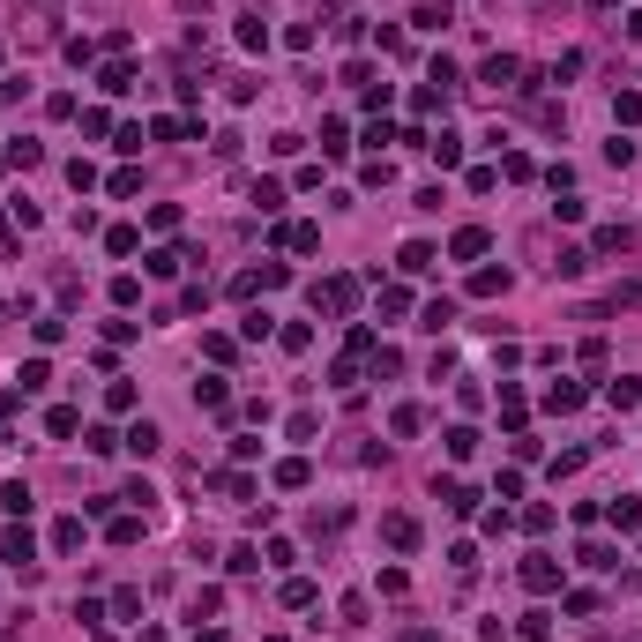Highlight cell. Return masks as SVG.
Instances as JSON below:
<instances>
[{"instance_id": "6da1fadb", "label": "cell", "mask_w": 642, "mask_h": 642, "mask_svg": "<svg viewBox=\"0 0 642 642\" xmlns=\"http://www.w3.org/2000/svg\"><path fill=\"white\" fill-rule=\"evenodd\" d=\"M306 299H314V314H337V321H351V314H359V277H321Z\"/></svg>"}, {"instance_id": "7a4b0ae2", "label": "cell", "mask_w": 642, "mask_h": 642, "mask_svg": "<svg viewBox=\"0 0 642 642\" xmlns=\"http://www.w3.org/2000/svg\"><path fill=\"white\" fill-rule=\"evenodd\" d=\"M0 561H8V568H30V561H38V538H30L23 523H15V530H0Z\"/></svg>"}, {"instance_id": "3957f363", "label": "cell", "mask_w": 642, "mask_h": 642, "mask_svg": "<svg viewBox=\"0 0 642 642\" xmlns=\"http://www.w3.org/2000/svg\"><path fill=\"white\" fill-rule=\"evenodd\" d=\"M523 590H538V597H546V590H561V561L530 553V561H523Z\"/></svg>"}, {"instance_id": "277c9868", "label": "cell", "mask_w": 642, "mask_h": 642, "mask_svg": "<svg viewBox=\"0 0 642 642\" xmlns=\"http://www.w3.org/2000/svg\"><path fill=\"white\" fill-rule=\"evenodd\" d=\"M486 246H493V239H486V224H463V232L448 239V254H455V262H479Z\"/></svg>"}, {"instance_id": "5b68a950", "label": "cell", "mask_w": 642, "mask_h": 642, "mask_svg": "<svg viewBox=\"0 0 642 642\" xmlns=\"http://www.w3.org/2000/svg\"><path fill=\"white\" fill-rule=\"evenodd\" d=\"M515 75H523V60H508V53H493L486 68H479V82H486V90H508Z\"/></svg>"}, {"instance_id": "8992f818", "label": "cell", "mask_w": 642, "mask_h": 642, "mask_svg": "<svg viewBox=\"0 0 642 642\" xmlns=\"http://www.w3.org/2000/svg\"><path fill=\"white\" fill-rule=\"evenodd\" d=\"M426 157L441 164V172H455V164H463V135H426Z\"/></svg>"}, {"instance_id": "52a82bcc", "label": "cell", "mask_w": 642, "mask_h": 642, "mask_svg": "<svg viewBox=\"0 0 642 642\" xmlns=\"http://www.w3.org/2000/svg\"><path fill=\"white\" fill-rule=\"evenodd\" d=\"M195 404L210 411V419H224V411H232V388H224V381L210 374V381H195Z\"/></svg>"}, {"instance_id": "ba28073f", "label": "cell", "mask_w": 642, "mask_h": 642, "mask_svg": "<svg viewBox=\"0 0 642 642\" xmlns=\"http://www.w3.org/2000/svg\"><path fill=\"white\" fill-rule=\"evenodd\" d=\"M120 448H135V455H157V448H164V433H157L150 419H135L128 433H120Z\"/></svg>"}, {"instance_id": "9c48e42d", "label": "cell", "mask_w": 642, "mask_h": 642, "mask_svg": "<svg viewBox=\"0 0 642 642\" xmlns=\"http://www.w3.org/2000/svg\"><path fill=\"white\" fill-rule=\"evenodd\" d=\"M605 404H613V411H635V404H642V381H635V374H613V381H605Z\"/></svg>"}, {"instance_id": "30bf717a", "label": "cell", "mask_w": 642, "mask_h": 642, "mask_svg": "<svg viewBox=\"0 0 642 642\" xmlns=\"http://www.w3.org/2000/svg\"><path fill=\"white\" fill-rule=\"evenodd\" d=\"M433 262H441V254H433V246H426V239H411V246H404V254H396V269H404V277H426V269H433Z\"/></svg>"}, {"instance_id": "8fae6325", "label": "cell", "mask_w": 642, "mask_h": 642, "mask_svg": "<svg viewBox=\"0 0 642 642\" xmlns=\"http://www.w3.org/2000/svg\"><path fill=\"white\" fill-rule=\"evenodd\" d=\"M628 246H635V232H628V224H605V232L590 239V254H628Z\"/></svg>"}, {"instance_id": "7c38bea8", "label": "cell", "mask_w": 642, "mask_h": 642, "mask_svg": "<svg viewBox=\"0 0 642 642\" xmlns=\"http://www.w3.org/2000/svg\"><path fill=\"white\" fill-rule=\"evenodd\" d=\"M97 90H105V97H128V90H135V68H128V60H113V68L97 75Z\"/></svg>"}, {"instance_id": "4fadbf2b", "label": "cell", "mask_w": 642, "mask_h": 642, "mask_svg": "<svg viewBox=\"0 0 642 642\" xmlns=\"http://www.w3.org/2000/svg\"><path fill=\"white\" fill-rule=\"evenodd\" d=\"M381 538H388L396 553H411V546H419V523H411V515H388V523H381Z\"/></svg>"}, {"instance_id": "5bb4252c", "label": "cell", "mask_w": 642, "mask_h": 642, "mask_svg": "<svg viewBox=\"0 0 642 642\" xmlns=\"http://www.w3.org/2000/svg\"><path fill=\"white\" fill-rule=\"evenodd\" d=\"M546 411H583V381H553L546 388Z\"/></svg>"}, {"instance_id": "9a60e30c", "label": "cell", "mask_w": 642, "mask_h": 642, "mask_svg": "<svg viewBox=\"0 0 642 642\" xmlns=\"http://www.w3.org/2000/svg\"><path fill=\"white\" fill-rule=\"evenodd\" d=\"M523 419H530V404H523V388H501V426H508V433H523Z\"/></svg>"}, {"instance_id": "2e32d148", "label": "cell", "mask_w": 642, "mask_h": 642, "mask_svg": "<svg viewBox=\"0 0 642 642\" xmlns=\"http://www.w3.org/2000/svg\"><path fill=\"white\" fill-rule=\"evenodd\" d=\"M75 426H82V411H75V404H53V411H46V433H53V441H68Z\"/></svg>"}, {"instance_id": "e0dca14e", "label": "cell", "mask_w": 642, "mask_h": 642, "mask_svg": "<svg viewBox=\"0 0 642 642\" xmlns=\"http://www.w3.org/2000/svg\"><path fill=\"white\" fill-rule=\"evenodd\" d=\"M53 553H82V515H60L53 523Z\"/></svg>"}, {"instance_id": "ac0fdd59", "label": "cell", "mask_w": 642, "mask_h": 642, "mask_svg": "<svg viewBox=\"0 0 642 642\" xmlns=\"http://www.w3.org/2000/svg\"><path fill=\"white\" fill-rule=\"evenodd\" d=\"M508 292V269H479V277H471V299H501Z\"/></svg>"}, {"instance_id": "d6986e66", "label": "cell", "mask_w": 642, "mask_h": 642, "mask_svg": "<svg viewBox=\"0 0 642 642\" xmlns=\"http://www.w3.org/2000/svg\"><path fill=\"white\" fill-rule=\"evenodd\" d=\"M284 246H292V254H314V246H321V224H284Z\"/></svg>"}, {"instance_id": "ffe728a7", "label": "cell", "mask_w": 642, "mask_h": 642, "mask_svg": "<svg viewBox=\"0 0 642 642\" xmlns=\"http://www.w3.org/2000/svg\"><path fill=\"white\" fill-rule=\"evenodd\" d=\"M217 493L224 501H254V479H246V471H217Z\"/></svg>"}, {"instance_id": "44dd1931", "label": "cell", "mask_w": 642, "mask_h": 642, "mask_svg": "<svg viewBox=\"0 0 642 642\" xmlns=\"http://www.w3.org/2000/svg\"><path fill=\"white\" fill-rule=\"evenodd\" d=\"M306 479H314V471H306V455H284V463H277V486H284V493H299Z\"/></svg>"}, {"instance_id": "7402d4cb", "label": "cell", "mask_w": 642, "mask_h": 642, "mask_svg": "<svg viewBox=\"0 0 642 642\" xmlns=\"http://www.w3.org/2000/svg\"><path fill=\"white\" fill-rule=\"evenodd\" d=\"M0 508L23 523V515H30V486H23V479H8V486H0Z\"/></svg>"}, {"instance_id": "603a6c76", "label": "cell", "mask_w": 642, "mask_h": 642, "mask_svg": "<svg viewBox=\"0 0 642 642\" xmlns=\"http://www.w3.org/2000/svg\"><path fill=\"white\" fill-rule=\"evenodd\" d=\"M179 262H188L179 246H157V254H142V269H150V277H179Z\"/></svg>"}, {"instance_id": "cb8c5ba5", "label": "cell", "mask_w": 642, "mask_h": 642, "mask_svg": "<svg viewBox=\"0 0 642 642\" xmlns=\"http://www.w3.org/2000/svg\"><path fill=\"white\" fill-rule=\"evenodd\" d=\"M150 135L157 142H179V135H202V120H172V113H164V120H150Z\"/></svg>"}, {"instance_id": "d4e9b609", "label": "cell", "mask_w": 642, "mask_h": 642, "mask_svg": "<svg viewBox=\"0 0 642 642\" xmlns=\"http://www.w3.org/2000/svg\"><path fill=\"white\" fill-rule=\"evenodd\" d=\"M441 501H448L455 515H479V493H471L463 479H448V486H441Z\"/></svg>"}, {"instance_id": "484cf974", "label": "cell", "mask_w": 642, "mask_h": 642, "mask_svg": "<svg viewBox=\"0 0 642 642\" xmlns=\"http://www.w3.org/2000/svg\"><path fill=\"white\" fill-rule=\"evenodd\" d=\"M583 568H597V575H613V568H620V553L605 546V538H590V546H583Z\"/></svg>"}, {"instance_id": "4316f807", "label": "cell", "mask_w": 642, "mask_h": 642, "mask_svg": "<svg viewBox=\"0 0 642 642\" xmlns=\"http://www.w3.org/2000/svg\"><path fill=\"white\" fill-rule=\"evenodd\" d=\"M448 321H455V299H426V314H419V329H433V337H441Z\"/></svg>"}, {"instance_id": "83f0119b", "label": "cell", "mask_w": 642, "mask_h": 642, "mask_svg": "<svg viewBox=\"0 0 642 642\" xmlns=\"http://www.w3.org/2000/svg\"><path fill=\"white\" fill-rule=\"evenodd\" d=\"M337 613H344V628H366V613H374V597H366V590H351V597H344Z\"/></svg>"}, {"instance_id": "f1b7e54d", "label": "cell", "mask_w": 642, "mask_h": 642, "mask_svg": "<svg viewBox=\"0 0 642 642\" xmlns=\"http://www.w3.org/2000/svg\"><path fill=\"white\" fill-rule=\"evenodd\" d=\"M239 46H246V53L269 46V23H262V15H239Z\"/></svg>"}, {"instance_id": "f546056e", "label": "cell", "mask_w": 642, "mask_h": 642, "mask_svg": "<svg viewBox=\"0 0 642 642\" xmlns=\"http://www.w3.org/2000/svg\"><path fill=\"white\" fill-rule=\"evenodd\" d=\"M635 120H642V97L620 90V97H613V128H635Z\"/></svg>"}, {"instance_id": "4dcf8cb0", "label": "cell", "mask_w": 642, "mask_h": 642, "mask_svg": "<svg viewBox=\"0 0 642 642\" xmlns=\"http://www.w3.org/2000/svg\"><path fill=\"white\" fill-rule=\"evenodd\" d=\"M105 538H113V546H135V538H142V515H113Z\"/></svg>"}, {"instance_id": "1f68e13d", "label": "cell", "mask_w": 642, "mask_h": 642, "mask_svg": "<svg viewBox=\"0 0 642 642\" xmlns=\"http://www.w3.org/2000/svg\"><path fill=\"white\" fill-rule=\"evenodd\" d=\"M0 164H23V172H30V164H46V150L23 135V142H8V157H0Z\"/></svg>"}, {"instance_id": "d6a6232c", "label": "cell", "mask_w": 642, "mask_h": 642, "mask_svg": "<svg viewBox=\"0 0 642 642\" xmlns=\"http://www.w3.org/2000/svg\"><path fill=\"white\" fill-rule=\"evenodd\" d=\"M605 515H613V530H642V501H613Z\"/></svg>"}, {"instance_id": "836d02e7", "label": "cell", "mask_w": 642, "mask_h": 642, "mask_svg": "<svg viewBox=\"0 0 642 642\" xmlns=\"http://www.w3.org/2000/svg\"><path fill=\"white\" fill-rule=\"evenodd\" d=\"M448 455H455V463H471V455H479V433L455 426V433H448Z\"/></svg>"}, {"instance_id": "e575fe53", "label": "cell", "mask_w": 642, "mask_h": 642, "mask_svg": "<svg viewBox=\"0 0 642 642\" xmlns=\"http://www.w3.org/2000/svg\"><path fill=\"white\" fill-rule=\"evenodd\" d=\"M351 142H344V120H321V157H344Z\"/></svg>"}, {"instance_id": "d590c367", "label": "cell", "mask_w": 642, "mask_h": 642, "mask_svg": "<svg viewBox=\"0 0 642 642\" xmlns=\"http://www.w3.org/2000/svg\"><path fill=\"white\" fill-rule=\"evenodd\" d=\"M105 246H113V254H135V246H142V232H135V224H113V232H105Z\"/></svg>"}, {"instance_id": "8d00e7d4", "label": "cell", "mask_w": 642, "mask_h": 642, "mask_svg": "<svg viewBox=\"0 0 642 642\" xmlns=\"http://www.w3.org/2000/svg\"><path fill=\"white\" fill-rule=\"evenodd\" d=\"M284 433H292V441H314L321 419H314V411H292V426H284Z\"/></svg>"}, {"instance_id": "74e56055", "label": "cell", "mask_w": 642, "mask_h": 642, "mask_svg": "<svg viewBox=\"0 0 642 642\" xmlns=\"http://www.w3.org/2000/svg\"><path fill=\"white\" fill-rule=\"evenodd\" d=\"M254 202H262V217H277V210H284V188H277V179H262Z\"/></svg>"}, {"instance_id": "f35d334b", "label": "cell", "mask_w": 642, "mask_h": 642, "mask_svg": "<svg viewBox=\"0 0 642 642\" xmlns=\"http://www.w3.org/2000/svg\"><path fill=\"white\" fill-rule=\"evenodd\" d=\"M277 344H284V351H306V344H314V329L292 321V329H277Z\"/></svg>"}, {"instance_id": "ab89813d", "label": "cell", "mask_w": 642, "mask_h": 642, "mask_svg": "<svg viewBox=\"0 0 642 642\" xmlns=\"http://www.w3.org/2000/svg\"><path fill=\"white\" fill-rule=\"evenodd\" d=\"M82 441H90V455H113V448H120V433H113V426H90Z\"/></svg>"}, {"instance_id": "60d3db41", "label": "cell", "mask_w": 642, "mask_h": 642, "mask_svg": "<svg viewBox=\"0 0 642 642\" xmlns=\"http://www.w3.org/2000/svg\"><path fill=\"white\" fill-rule=\"evenodd\" d=\"M269 329H277V321H269V314H262V306H254V314H246V321H239V337H246V344H262V337H269Z\"/></svg>"}, {"instance_id": "b9f144b4", "label": "cell", "mask_w": 642, "mask_h": 642, "mask_svg": "<svg viewBox=\"0 0 642 642\" xmlns=\"http://www.w3.org/2000/svg\"><path fill=\"white\" fill-rule=\"evenodd\" d=\"M46 381H53V366H46V359H23V396H30V388H46Z\"/></svg>"}, {"instance_id": "7bdbcfd3", "label": "cell", "mask_w": 642, "mask_h": 642, "mask_svg": "<svg viewBox=\"0 0 642 642\" xmlns=\"http://www.w3.org/2000/svg\"><path fill=\"white\" fill-rule=\"evenodd\" d=\"M388 426H396V433H404V441H411V433H419L426 419H419V404H396V419H388Z\"/></svg>"}, {"instance_id": "ee69618b", "label": "cell", "mask_w": 642, "mask_h": 642, "mask_svg": "<svg viewBox=\"0 0 642 642\" xmlns=\"http://www.w3.org/2000/svg\"><path fill=\"white\" fill-rule=\"evenodd\" d=\"M224 568H232V575H254V568H262V553H254V546H232V561H224Z\"/></svg>"}, {"instance_id": "f6af8a7d", "label": "cell", "mask_w": 642, "mask_h": 642, "mask_svg": "<svg viewBox=\"0 0 642 642\" xmlns=\"http://www.w3.org/2000/svg\"><path fill=\"white\" fill-rule=\"evenodd\" d=\"M515 635H523V642H546V635H553V620H546V613H523V628H515Z\"/></svg>"}, {"instance_id": "bcb514c9", "label": "cell", "mask_w": 642, "mask_h": 642, "mask_svg": "<svg viewBox=\"0 0 642 642\" xmlns=\"http://www.w3.org/2000/svg\"><path fill=\"white\" fill-rule=\"evenodd\" d=\"M620 306H642V284H628V292H620Z\"/></svg>"}, {"instance_id": "7dc6e473", "label": "cell", "mask_w": 642, "mask_h": 642, "mask_svg": "<svg viewBox=\"0 0 642 642\" xmlns=\"http://www.w3.org/2000/svg\"><path fill=\"white\" fill-rule=\"evenodd\" d=\"M628 38H635V46H642V8H635V15H628Z\"/></svg>"}, {"instance_id": "c3c4849f", "label": "cell", "mask_w": 642, "mask_h": 642, "mask_svg": "<svg viewBox=\"0 0 642 642\" xmlns=\"http://www.w3.org/2000/svg\"><path fill=\"white\" fill-rule=\"evenodd\" d=\"M404 642H441V635H433V628H411V635H404Z\"/></svg>"}, {"instance_id": "681fc988", "label": "cell", "mask_w": 642, "mask_h": 642, "mask_svg": "<svg viewBox=\"0 0 642 642\" xmlns=\"http://www.w3.org/2000/svg\"><path fill=\"white\" fill-rule=\"evenodd\" d=\"M590 8H613V0H590Z\"/></svg>"}, {"instance_id": "f907efd6", "label": "cell", "mask_w": 642, "mask_h": 642, "mask_svg": "<svg viewBox=\"0 0 642 642\" xmlns=\"http://www.w3.org/2000/svg\"><path fill=\"white\" fill-rule=\"evenodd\" d=\"M0 239H8V217H0Z\"/></svg>"}, {"instance_id": "816d5d0a", "label": "cell", "mask_w": 642, "mask_h": 642, "mask_svg": "<svg viewBox=\"0 0 642 642\" xmlns=\"http://www.w3.org/2000/svg\"><path fill=\"white\" fill-rule=\"evenodd\" d=\"M620 642H642V635H620Z\"/></svg>"}, {"instance_id": "f5cc1de1", "label": "cell", "mask_w": 642, "mask_h": 642, "mask_svg": "<svg viewBox=\"0 0 642 642\" xmlns=\"http://www.w3.org/2000/svg\"><path fill=\"white\" fill-rule=\"evenodd\" d=\"M188 8H195V0H188Z\"/></svg>"}]
</instances>
